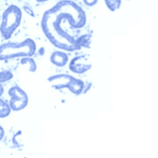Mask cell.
<instances>
[{
  "instance_id": "obj_1",
  "label": "cell",
  "mask_w": 158,
  "mask_h": 158,
  "mask_svg": "<svg viewBox=\"0 0 158 158\" xmlns=\"http://www.w3.org/2000/svg\"><path fill=\"white\" fill-rule=\"evenodd\" d=\"M34 49V44L29 39L21 43H5L0 46V60L16 57L30 56L33 53Z\"/></svg>"
},
{
  "instance_id": "obj_2",
  "label": "cell",
  "mask_w": 158,
  "mask_h": 158,
  "mask_svg": "<svg viewBox=\"0 0 158 158\" xmlns=\"http://www.w3.org/2000/svg\"><path fill=\"white\" fill-rule=\"evenodd\" d=\"M21 17L20 9L15 5L10 6L4 13L0 29L6 39H9L19 25Z\"/></svg>"
},
{
  "instance_id": "obj_3",
  "label": "cell",
  "mask_w": 158,
  "mask_h": 158,
  "mask_svg": "<svg viewBox=\"0 0 158 158\" xmlns=\"http://www.w3.org/2000/svg\"><path fill=\"white\" fill-rule=\"evenodd\" d=\"M9 93L11 98L10 102V106L13 110H20L26 105L27 101V95L19 88L16 86L11 88Z\"/></svg>"
},
{
  "instance_id": "obj_4",
  "label": "cell",
  "mask_w": 158,
  "mask_h": 158,
  "mask_svg": "<svg viewBox=\"0 0 158 158\" xmlns=\"http://www.w3.org/2000/svg\"><path fill=\"white\" fill-rule=\"evenodd\" d=\"M10 112V109L9 105L0 99V117L7 116Z\"/></svg>"
},
{
  "instance_id": "obj_5",
  "label": "cell",
  "mask_w": 158,
  "mask_h": 158,
  "mask_svg": "<svg viewBox=\"0 0 158 158\" xmlns=\"http://www.w3.org/2000/svg\"><path fill=\"white\" fill-rule=\"evenodd\" d=\"M13 77L12 73L8 71L0 72V82H4L11 79Z\"/></svg>"
},
{
  "instance_id": "obj_6",
  "label": "cell",
  "mask_w": 158,
  "mask_h": 158,
  "mask_svg": "<svg viewBox=\"0 0 158 158\" xmlns=\"http://www.w3.org/2000/svg\"><path fill=\"white\" fill-rule=\"evenodd\" d=\"M4 134V132L3 128L0 126V140L3 138Z\"/></svg>"
},
{
  "instance_id": "obj_7",
  "label": "cell",
  "mask_w": 158,
  "mask_h": 158,
  "mask_svg": "<svg viewBox=\"0 0 158 158\" xmlns=\"http://www.w3.org/2000/svg\"><path fill=\"white\" fill-rule=\"evenodd\" d=\"M3 91L4 90L2 86L0 83V96L2 94Z\"/></svg>"
}]
</instances>
